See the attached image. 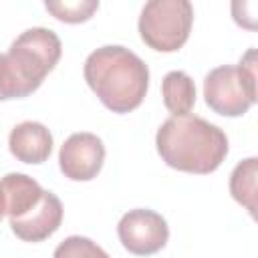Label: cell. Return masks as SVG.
Wrapping results in <instances>:
<instances>
[{"label": "cell", "instance_id": "8", "mask_svg": "<svg viewBox=\"0 0 258 258\" xmlns=\"http://www.w3.org/2000/svg\"><path fill=\"white\" fill-rule=\"evenodd\" d=\"M62 212L64 210H62L60 200L52 191L44 189L40 202L30 212H26L24 216H20L16 220H8V222H10V228L16 234V238H20L22 242L36 244V242L46 240L60 228Z\"/></svg>", "mask_w": 258, "mask_h": 258}, {"label": "cell", "instance_id": "6", "mask_svg": "<svg viewBox=\"0 0 258 258\" xmlns=\"http://www.w3.org/2000/svg\"><path fill=\"white\" fill-rule=\"evenodd\" d=\"M117 236L127 252L135 256H151L167 244L169 228L161 214L137 208L123 214L117 224Z\"/></svg>", "mask_w": 258, "mask_h": 258}, {"label": "cell", "instance_id": "16", "mask_svg": "<svg viewBox=\"0 0 258 258\" xmlns=\"http://www.w3.org/2000/svg\"><path fill=\"white\" fill-rule=\"evenodd\" d=\"M6 216V198H4V189H2V183H0V222L2 218Z\"/></svg>", "mask_w": 258, "mask_h": 258}, {"label": "cell", "instance_id": "3", "mask_svg": "<svg viewBox=\"0 0 258 258\" xmlns=\"http://www.w3.org/2000/svg\"><path fill=\"white\" fill-rule=\"evenodd\" d=\"M60 54L62 42L50 28L34 26L18 34L8 52H4L16 89V99L32 95L42 85L44 77L56 67Z\"/></svg>", "mask_w": 258, "mask_h": 258}, {"label": "cell", "instance_id": "9", "mask_svg": "<svg viewBox=\"0 0 258 258\" xmlns=\"http://www.w3.org/2000/svg\"><path fill=\"white\" fill-rule=\"evenodd\" d=\"M10 153L30 165L44 163L52 151V135L46 125L38 121H22L8 135Z\"/></svg>", "mask_w": 258, "mask_h": 258}, {"label": "cell", "instance_id": "7", "mask_svg": "<svg viewBox=\"0 0 258 258\" xmlns=\"http://www.w3.org/2000/svg\"><path fill=\"white\" fill-rule=\"evenodd\" d=\"M105 161V145L101 137L89 131L73 133L58 151V165L64 177L73 181H91L99 175Z\"/></svg>", "mask_w": 258, "mask_h": 258}, {"label": "cell", "instance_id": "5", "mask_svg": "<svg viewBox=\"0 0 258 258\" xmlns=\"http://www.w3.org/2000/svg\"><path fill=\"white\" fill-rule=\"evenodd\" d=\"M194 24V6L187 0H149L137 22L141 40L157 52H175Z\"/></svg>", "mask_w": 258, "mask_h": 258}, {"label": "cell", "instance_id": "13", "mask_svg": "<svg viewBox=\"0 0 258 258\" xmlns=\"http://www.w3.org/2000/svg\"><path fill=\"white\" fill-rule=\"evenodd\" d=\"M44 8L60 22L67 24H79V22H87L97 10H99V2L97 0H64V2H44Z\"/></svg>", "mask_w": 258, "mask_h": 258}, {"label": "cell", "instance_id": "2", "mask_svg": "<svg viewBox=\"0 0 258 258\" xmlns=\"http://www.w3.org/2000/svg\"><path fill=\"white\" fill-rule=\"evenodd\" d=\"M155 147L165 165L185 173L208 175L226 159L228 137L218 125L198 115H171L157 129Z\"/></svg>", "mask_w": 258, "mask_h": 258}, {"label": "cell", "instance_id": "11", "mask_svg": "<svg viewBox=\"0 0 258 258\" xmlns=\"http://www.w3.org/2000/svg\"><path fill=\"white\" fill-rule=\"evenodd\" d=\"M161 97L165 109L173 117L189 115L196 105V85L183 71H169L161 81Z\"/></svg>", "mask_w": 258, "mask_h": 258}, {"label": "cell", "instance_id": "15", "mask_svg": "<svg viewBox=\"0 0 258 258\" xmlns=\"http://www.w3.org/2000/svg\"><path fill=\"white\" fill-rule=\"evenodd\" d=\"M8 99H16V91L10 79V71L6 67V56L0 52V101H8Z\"/></svg>", "mask_w": 258, "mask_h": 258}, {"label": "cell", "instance_id": "12", "mask_svg": "<svg viewBox=\"0 0 258 258\" xmlns=\"http://www.w3.org/2000/svg\"><path fill=\"white\" fill-rule=\"evenodd\" d=\"M256 175H258L256 157H248L240 161L230 175V194L240 206L248 210L250 216H256Z\"/></svg>", "mask_w": 258, "mask_h": 258}, {"label": "cell", "instance_id": "14", "mask_svg": "<svg viewBox=\"0 0 258 258\" xmlns=\"http://www.w3.org/2000/svg\"><path fill=\"white\" fill-rule=\"evenodd\" d=\"M52 258H111V256L91 238L69 236L54 248Z\"/></svg>", "mask_w": 258, "mask_h": 258}, {"label": "cell", "instance_id": "10", "mask_svg": "<svg viewBox=\"0 0 258 258\" xmlns=\"http://www.w3.org/2000/svg\"><path fill=\"white\" fill-rule=\"evenodd\" d=\"M2 189L6 198V216L8 220H16L30 212L42 198L44 189L36 179L26 173H6L2 179Z\"/></svg>", "mask_w": 258, "mask_h": 258}, {"label": "cell", "instance_id": "1", "mask_svg": "<svg viewBox=\"0 0 258 258\" xmlns=\"http://www.w3.org/2000/svg\"><path fill=\"white\" fill-rule=\"evenodd\" d=\"M91 91L113 113L137 109L149 89V69L141 56L121 44H107L93 50L83 67Z\"/></svg>", "mask_w": 258, "mask_h": 258}, {"label": "cell", "instance_id": "4", "mask_svg": "<svg viewBox=\"0 0 258 258\" xmlns=\"http://www.w3.org/2000/svg\"><path fill=\"white\" fill-rule=\"evenodd\" d=\"M208 107L224 117H242L256 103V48H248L238 64L212 69L204 79Z\"/></svg>", "mask_w": 258, "mask_h": 258}]
</instances>
